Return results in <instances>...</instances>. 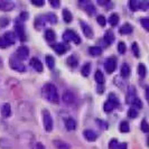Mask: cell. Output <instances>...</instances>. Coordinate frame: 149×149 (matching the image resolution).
Segmentation results:
<instances>
[{"instance_id": "1", "label": "cell", "mask_w": 149, "mask_h": 149, "mask_svg": "<svg viewBox=\"0 0 149 149\" xmlns=\"http://www.w3.org/2000/svg\"><path fill=\"white\" fill-rule=\"evenodd\" d=\"M42 95L51 103H58L60 95L57 92V88L53 83H46L42 89Z\"/></svg>"}, {"instance_id": "2", "label": "cell", "mask_w": 149, "mask_h": 149, "mask_svg": "<svg viewBox=\"0 0 149 149\" xmlns=\"http://www.w3.org/2000/svg\"><path fill=\"white\" fill-rule=\"evenodd\" d=\"M18 113L24 120H31L34 118V107L29 102L22 101L18 105Z\"/></svg>"}, {"instance_id": "3", "label": "cell", "mask_w": 149, "mask_h": 149, "mask_svg": "<svg viewBox=\"0 0 149 149\" xmlns=\"http://www.w3.org/2000/svg\"><path fill=\"white\" fill-rule=\"evenodd\" d=\"M19 139V143L22 145L24 149H33V145H34V134H31L29 131H25L20 134L18 137Z\"/></svg>"}, {"instance_id": "4", "label": "cell", "mask_w": 149, "mask_h": 149, "mask_svg": "<svg viewBox=\"0 0 149 149\" xmlns=\"http://www.w3.org/2000/svg\"><path fill=\"white\" fill-rule=\"evenodd\" d=\"M117 107H119V99L117 97L116 94L110 93L108 100H107V102L103 104V110H104L105 112H111L112 110L116 109Z\"/></svg>"}, {"instance_id": "5", "label": "cell", "mask_w": 149, "mask_h": 149, "mask_svg": "<svg viewBox=\"0 0 149 149\" xmlns=\"http://www.w3.org/2000/svg\"><path fill=\"white\" fill-rule=\"evenodd\" d=\"M42 116H43V123H44V128L47 132H51L53 130V126H54V122H53V118L51 112L47 111V110H43L42 112Z\"/></svg>"}, {"instance_id": "6", "label": "cell", "mask_w": 149, "mask_h": 149, "mask_svg": "<svg viewBox=\"0 0 149 149\" xmlns=\"http://www.w3.org/2000/svg\"><path fill=\"white\" fill-rule=\"evenodd\" d=\"M9 65H10V67H11L13 70H15L16 72H19V73H22V72L26 71V67L24 65V63H22V61L18 60L15 55L10 57V60H9Z\"/></svg>"}, {"instance_id": "7", "label": "cell", "mask_w": 149, "mask_h": 149, "mask_svg": "<svg viewBox=\"0 0 149 149\" xmlns=\"http://www.w3.org/2000/svg\"><path fill=\"white\" fill-rule=\"evenodd\" d=\"M63 39L67 42V43H70V42H73L75 44H80L81 43V38L80 36L75 33L74 30H65L64 31V34H63Z\"/></svg>"}, {"instance_id": "8", "label": "cell", "mask_w": 149, "mask_h": 149, "mask_svg": "<svg viewBox=\"0 0 149 149\" xmlns=\"http://www.w3.org/2000/svg\"><path fill=\"white\" fill-rule=\"evenodd\" d=\"M15 56L19 61H22H22H25L26 58H28V56H29V49H28V47L25 46V45H22V46H20V47H18L17 51H16Z\"/></svg>"}, {"instance_id": "9", "label": "cell", "mask_w": 149, "mask_h": 149, "mask_svg": "<svg viewBox=\"0 0 149 149\" xmlns=\"http://www.w3.org/2000/svg\"><path fill=\"white\" fill-rule=\"evenodd\" d=\"M116 67H117V61L116 58H113V57H109V58H107L104 62V70L107 73H109V74H111L114 72V70H116Z\"/></svg>"}, {"instance_id": "10", "label": "cell", "mask_w": 149, "mask_h": 149, "mask_svg": "<svg viewBox=\"0 0 149 149\" xmlns=\"http://www.w3.org/2000/svg\"><path fill=\"white\" fill-rule=\"evenodd\" d=\"M63 102L66 105H73L76 101V97L74 95V93L72 91H65L63 94Z\"/></svg>"}, {"instance_id": "11", "label": "cell", "mask_w": 149, "mask_h": 149, "mask_svg": "<svg viewBox=\"0 0 149 149\" xmlns=\"http://www.w3.org/2000/svg\"><path fill=\"white\" fill-rule=\"evenodd\" d=\"M79 5L90 15H94L95 14V7H94V5L92 2H90V1H80Z\"/></svg>"}, {"instance_id": "12", "label": "cell", "mask_w": 149, "mask_h": 149, "mask_svg": "<svg viewBox=\"0 0 149 149\" xmlns=\"http://www.w3.org/2000/svg\"><path fill=\"white\" fill-rule=\"evenodd\" d=\"M15 8V2L9 0H0V10L2 11H10Z\"/></svg>"}, {"instance_id": "13", "label": "cell", "mask_w": 149, "mask_h": 149, "mask_svg": "<svg viewBox=\"0 0 149 149\" xmlns=\"http://www.w3.org/2000/svg\"><path fill=\"white\" fill-rule=\"evenodd\" d=\"M52 47H53V49L57 53L58 55H63V54H64V53L66 52L67 49L70 48V46L63 44V43H56V44H53Z\"/></svg>"}, {"instance_id": "14", "label": "cell", "mask_w": 149, "mask_h": 149, "mask_svg": "<svg viewBox=\"0 0 149 149\" xmlns=\"http://www.w3.org/2000/svg\"><path fill=\"white\" fill-rule=\"evenodd\" d=\"M30 65L34 67L35 70H36V72L38 73H42L43 72V64H42V62L36 58V57H33L31 60H30Z\"/></svg>"}, {"instance_id": "15", "label": "cell", "mask_w": 149, "mask_h": 149, "mask_svg": "<svg viewBox=\"0 0 149 149\" xmlns=\"http://www.w3.org/2000/svg\"><path fill=\"white\" fill-rule=\"evenodd\" d=\"M1 116L3 118H9L11 116V105L9 104L8 102L3 103L1 107Z\"/></svg>"}, {"instance_id": "16", "label": "cell", "mask_w": 149, "mask_h": 149, "mask_svg": "<svg viewBox=\"0 0 149 149\" xmlns=\"http://www.w3.org/2000/svg\"><path fill=\"white\" fill-rule=\"evenodd\" d=\"M81 28H82L83 34H84L86 37L92 38V36H93V30H92V28L90 27L86 22H81Z\"/></svg>"}, {"instance_id": "17", "label": "cell", "mask_w": 149, "mask_h": 149, "mask_svg": "<svg viewBox=\"0 0 149 149\" xmlns=\"http://www.w3.org/2000/svg\"><path fill=\"white\" fill-rule=\"evenodd\" d=\"M64 125H65V128H66L67 130H75L76 129V121H75L73 118H66V119H64Z\"/></svg>"}, {"instance_id": "18", "label": "cell", "mask_w": 149, "mask_h": 149, "mask_svg": "<svg viewBox=\"0 0 149 149\" xmlns=\"http://www.w3.org/2000/svg\"><path fill=\"white\" fill-rule=\"evenodd\" d=\"M53 145L56 149H71V146L67 142L60 140V139H55L53 140Z\"/></svg>"}, {"instance_id": "19", "label": "cell", "mask_w": 149, "mask_h": 149, "mask_svg": "<svg viewBox=\"0 0 149 149\" xmlns=\"http://www.w3.org/2000/svg\"><path fill=\"white\" fill-rule=\"evenodd\" d=\"M14 147V145H13V142L10 139H8V138H0V148L1 149H13Z\"/></svg>"}, {"instance_id": "20", "label": "cell", "mask_w": 149, "mask_h": 149, "mask_svg": "<svg viewBox=\"0 0 149 149\" xmlns=\"http://www.w3.org/2000/svg\"><path fill=\"white\" fill-rule=\"evenodd\" d=\"M16 34H17V36L19 37V39L22 42L26 39V33H25V29H24L22 25H20V24H17L16 25Z\"/></svg>"}, {"instance_id": "21", "label": "cell", "mask_w": 149, "mask_h": 149, "mask_svg": "<svg viewBox=\"0 0 149 149\" xmlns=\"http://www.w3.org/2000/svg\"><path fill=\"white\" fill-rule=\"evenodd\" d=\"M136 97H137V95H136V89H134V86H130L127 92V102L128 103H131Z\"/></svg>"}, {"instance_id": "22", "label": "cell", "mask_w": 149, "mask_h": 149, "mask_svg": "<svg viewBox=\"0 0 149 149\" xmlns=\"http://www.w3.org/2000/svg\"><path fill=\"white\" fill-rule=\"evenodd\" d=\"M103 40L107 45H111L114 40V34L112 30H108L104 34V37H103Z\"/></svg>"}, {"instance_id": "23", "label": "cell", "mask_w": 149, "mask_h": 149, "mask_svg": "<svg viewBox=\"0 0 149 149\" xmlns=\"http://www.w3.org/2000/svg\"><path fill=\"white\" fill-rule=\"evenodd\" d=\"M132 30H134V28H132V26L130 24H125L119 28V33L122 34V35H128V34L132 33Z\"/></svg>"}, {"instance_id": "24", "label": "cell", "mask_w": 149, "mask_h": 149, "mask_svg": "<svg viewBox=\"0 0 149 149\" xmlns=\"http://www.w3.org/2000/svg\"><path fill=\"white\" fill-rule=\"evenodd\" d=\"M2 36H3V38L7 40L8 44L10 45V46H11L13 44H15V42H16L15 33H13V31H8V33H6V34H3Z\"/></svg>"}, {"instance_id": "25", "label": "cell", "mask_w": 149, "mask_h": 149, "mask_svg": "<svg viewBox=\"0 0 149 149\" xmlns=\"http://www.w3.org/2000/svg\"><path fill=\"white\" fill-rule=\"evenodd\" d=\"M84 137H85V139L89 140V141H94V140H97V134H95L93 130H85V131H84Z\"/></svg>"}, {"instance_id": "26", "label": "cell", "mask_w": 149, "mask_h": 149, "mask_svg": "<svg viewBox=\"0 0 149 149\" xmlns=\"http://www.w3.org/2000/svg\"><path fill=\"white\" fill-rule=\"evenodd\" d=\"M89 54L91 56H100L102 54V48L100 46H92L89 48Z\"/></svg>"}, {"instance_id": "27", "label": "cell", "mask_w": 149, "mask_h": 149, "mask_svg": "<svg viewBox=\"0 0 149 149\" xmlns=\"http://www.w3.org/2000/svg\"><path fill=\"white\" fill-rule=\"evenodd\" d=\"M94 80H95V82H97L99 85L104 84V75H103V73H102L100 70H97V72H95V74H94Z\"/></svg>"}, {"instance_id": "28", "label": "cell", "mask_w": 149, "mask_h": 149, "mask_svg": "<svg viewBox=\"0 0 149 149\" xmlns=\"http://www.w3.org/2000/svg\"><path fill=\"white\" fill-rule=\"evenodd\" d=\"M45 38H46V40H47V42L53 43V42L55 40V38H56L55 31H54L53 29H47L46 31H45Z\"/></svg>"}, {"instance_id": "29", "label": "cell", "mask_w": 149, "mask_h": 149, "mask_svg": "<svg viewBox=\"0 0 149 149\" xmlns=\"http://www.w3.org/2000/svg\"><path fill=\"white\" fill-rule=\"evenodd\" d=\"M130 75V67L127 63H123L121 66V76L122 77H128Z\"/></svg>"}, {"instance_id": "30", "label": "cell", "mask_w": 149, "mask_h": 149, "mask_svg": "<svg viewBox=\"0 0 149 149\" xmlns=\"http://www.w3.org/2000/svg\"><path fill=\"white\" fill-rule=\"evenodd\" d=\"M63 19L65 22H71L73 19V16L72 13L68 10V9H63Z\"/></svg>"}, {"instance_id": "31", "label": "cell", "mask_w": 149, "mask_h": 149, "mask_svg": "<svg viewBox=\"0 0 149 149\" xmlns=\"http://www.w3.org/2000/svg\"><path fill=\"white\" fill-rule=\"evenodd\" d=\"M45 24H46V19H45L44 16H38L37 18H36V20H35V26L37 27L38 29L40 27H44Z\"/></svg>"}, {"instance_id": "32", "label": "cell", "mask_w": 149, "mask_h": 149, "mask_svg": "<svg viewBox=\"0 0 149 149\" xmlns=\"http://www.w3.org/2000/svg\"><path fill=\"white\" fill-rule=\"evenodd\" d=\"M45 19H46V22H51V24H56L57 22V18H56V16L52 14V13H48V14H46L44 15Z\"/></svg>"}, {"instance_id": "33", "label": "cell", "mask_w": 149, "mask_h": 149, "mask_svg": "<svg viewBox=\"0 0 149 149\" xmlns=\"http://www.w3.org/2000/svg\"><path fill=\"white\" fill-rule=\"evenodd\" d=\"M118 22H119V15L118 14H112L109 18V24L111 26H117Z\"/></svg>"}, {"instance_id": "34", "label": "cell", "mask_w": 149, "mask_h": 149, "mask_svg": "<svg viewBox=\"0 0 149 149\" xmlns=\"http://www.w3.org/2000/svg\"><path fill=\"white\" fill-rule=\"evenodd\" d=\"M45 61H46V64H47L48 68H54V66H55V60H54V57H53L52 55H47L45 57Z\"/></svg>"}, {"instance_id": "35", "label": "cell", "mask_w": 149, "mask_h": 149, "mask_svg": "<svg viewBox=\"0 0 149 149\" xmlns=\"http://www.w3.org/2000/svg\"><path fill=\"white\" fill-rule=\"evenodd\" d=\"M120 131L121 132H129V130H130V126H129V123H128V121H122L121 123H120Z\"/></svg>"}, {"instance_id": "36", "label": "cell", "mask_w": 149, "mask_h": 149, "mask_svg": "<svg viewBox=\"0 0 149 149\" xmlns=\"http://www.w3.org/2000/svg\"><path fill=\"white\" fill-rule=\"evenodd\" d=\"M129 8H130V10H132V11L139 10V1H136V0L129 1Z\"/></svg>"}, {"instance_id": "37", "label": "cell", "mask_w": 149, "mask_h": 149, "mask_svg": "<svg viewBox=\"0 0 149 149\" xmlns=\"http://www.w3.org/2000/svg\"><path fill=\"white\" fill-rule=\"evenodd\" d=\"M138 74L140 75V77H145L147 74V68L143 64H139L138 65Z\"/></svg>"}, {"instance_id": "38", "label": "cell", "mask_w": 149, "mask_h": 149, "mask_svg": "<svg viewBox=\"0 0 149 149\" xmlns=\"http://www.w3.org/2000/svg\"><path fill=\"white\" fill-rule=\"evenodd\" d=\"M90 70H91V64H90V63L84 64L82 67V70H81V73H82L83 76H88V75L90 74Z\"/></svg>"}, {"instance_id": "39", "label": "cell", "mask_w": 149, "mask_h": 149, "mask_svg": "<svg viewBox=\"0 0 149 149\" xmlns=\"http://www.w3.org/2000/svg\"><path fill=\"white\" fill-rule=\"evenodd\" d=\"M66 63H67V65H70V66H72V67H75L79 64V62L75 58V56H70L66 60Z\"/></svg>"}, {"instance_id": "40", "label": "cell", "mask_w": 149, "mask_h": 149, "mask_svg": "<svg viewBox=\"0 0 149 149\" xmlns=\"http://www.w3.org/2000/svg\"><path fill=\"white\" fill-rule=\"evenodd\" d=\"M131 104H132V107H134V109H140V110L142 109V102L140 101L139 97H136L134 101L131 102Z\"/></svg>"}, {"instance_id": "41", "label": "cell", "mask_w": 149, "mask_h": 149, "mask_svg": "<svg viewBox=\"0 0 149 149\" xmlns=\"http://www.w3.org/2000/svg\"><path fill=\"white\" fill-rule=\"evenodd\" d=\"M128 117H129V118H132V119L137 118V117H138V111H137L134 108H130V109L128 110Z\"/></svg>"}, {"instance_id": "42", "label": "cell", "mask_w": 149, "mask_h": 149, "mask_svg": "<svg viewBox=\"0 0 149 149\" xmlns=\"http://www.w3.org/2000/svg\"><path fill=\"white\" fill-rule=\"evenodd\" d=\"M5 92H6V88H5V83L2 82V80L0 79V103L2 101V97L5 95Z\"/></svg>"}, {"instance_id": "43", "label": "cell", "mask_w": 149, "mask_h": 149, "mask_svg": "<svg viewBox=\"0 0 149 149\" xmlns=\"http://www.w3.org/2000/svg\"><path fill=\"white\" fill-rule=\"evenodd\" d=\"M119 147V142L117 139H111L109 142V149H118Z\"/></svg>"}, {"instance_id": "44", "label": "cell", "mask_w": 149, "mask_h": 149, "mask_svg": "<svg viewBox=\"0 0 149 149\" xmlns=\"http://www.w3.org/2000/svg\"><path fill=\"white\" fill-rule=\"evenodd\" d=\"M127 51V47H126V44L123 43V42H120L119 44H118V52L120 54H125Z\"/></svg>"}, {"instance_id": "45", "label": "cell", "mask_w": 149, "mask_h": 149, "mask_svg": "<svg viewBox=\"0 0 149 149\" xmlns=\"http://www.w3.org/2000/svg\"><path fill=\"white\" fill-rule=\"evenodd\" d=\"M140 24L142 25V27L145 28L146 30H149V19L148 18H141L140 19Z\"/></svg>"}, {"instance_id": "46", "label": "cell", "mask_w": 149, "mask_h": 149, "mask_svg": "<svg viewBox=\"0 0 149 149\" xmlns=\"http://www.w3.org/2000/svg\"><path fill=\"white\" fill-rule=\"evenodd\" d=\"M9 24V18L8 17H0V27L3 28Z\"/></svg>"}, {"instance_id": "47", "label": "cell", "mask_w": 149, "mask_h": 149, "mask_svg": "<svg viewBox=\"0 0 149 149\" xmlns=\"http://www.w3.org/2000/svg\"><path fill=\"white\" fill-rule=\"evenodd\" d=\"M97 22H99V25H100V26H103V27H104L105 24H107V20H105V17H104V16H102V15H99V16H97Z\"/></svg>"}, {"instance_id": "48", "label": "cell", "mask_w": 149, "mask_h": 149, "mask_svg": "<svg viewBox=\"0 0 149 149\" xmlns=\"http://www.w3.org/2000/svg\"><path fill=\"white\" fill-rule=\"evenodd\" d=\"M10 45L8 44V42L3 38V36H1L0 37V48H7V47H9Z\"/></svg>"}, {"instance_id": "49", "label": "cell", "mask_w": 149, "mask_h": 149, "mask_svg": "<svg viewBox=\"0 0 149 149\" xmlns=\"http://www.w3.org/2000/svg\"><path fill=\"white\" fill-rule=\"evenodd\" d=\"M131 48H132V52H134V56H139V48H138V44L134 42V43H132V45H131Z\"/></svg>"}, {"instance_id": "50", "label": "cell", "mask_w": 149, "mask_h": 149, "mask_svg": "<svg viewBox=\"0 0 149 149\" xmlns=\"http://www.w3.org/2000/svg\"><path fill=\"white\" fill-rule=\"evenodd\" d=\"M148 2L147 1H139V10H143L146 11L148 9Z\"/></svg>"}, {"instance_id": "51", "label": "cell", "mask_w": 149, "mask_h": 149, "mask_svg": "<svg viewBox=\"0 0 149 149\" xmlns=\"http://www.w3.org/2000/svg\"><path fill=\"white\" fill-rule=\"evenodd\" d=\"M141 130L143 131V132H148V131H149V126H148V123H147V120H146V119L142 120Z\"/></svg>"}, {"instance_id": "52", "label": "cell", "mask_w": 149, "mask_h": 149, "mask_svg": "<svg viewBox=\"0 0 149 149\" xmlns=\"http://www.w3.org/2000/svg\"><path fill=\"white\" fill-rule=\"evenodd\" d=\"M31 3L33 5H35V6H38V7H42V6H44V1H31Z\"/></svg>"}, {"instance_id": "53", "label": "cell", "mask_w": 149, "mask_h": 149, "mask_svg": "<svg viewBox=\"0 0 149 149\" xmlns=\"http://www.w3.org/2000/svg\"><path fill=\"white\" fill-rule=\"evenodd\" d=\"M49 5L53 7H60L61 2L60 1H49Z\"/></svg>"}, {"instance_id": "54", "label": "cell", "mask_w": 149, "mask_h": 149, "mask_svg": "<svg viewBox=\"0 0 149 149\" xmlns=\"http://www.w3.org/2000/svg\"><path fill=\"white\" fill-rule=\"evenodd\" d=\"M36 149H45V146L42 142H37L36 143Z\"/></svg>"}, {"instance_id": "55", "label": "cell", "mask_w": 149, "mask_h": 149, "mask_svg": "<svg viewBox=\"0 0 149 149\" xmlns=\"http://www.w3.org/2000/svg\"><path fill=\"white\" fill-rule=\"evenodd\" d=\"M118 149H127V143H126V142L119 143V147H118Z\"/></svg>"}]
</instances>
